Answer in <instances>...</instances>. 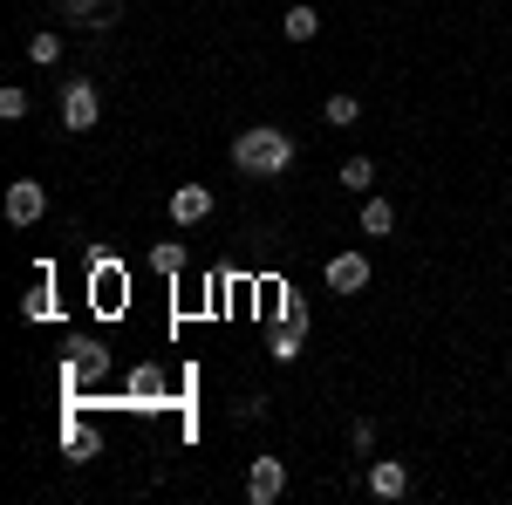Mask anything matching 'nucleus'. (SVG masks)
I'll list each match as a JSON object with an SVG mask.
<instances>
[{
  "mask_svg": "<svg viewBox=\"0 0 512 505\" xmlns=\"http://www.w3.org/2000/svg\"><path fill=\"white\" fill-rule=\"evenodd\" d=\"M171 219H178V226L212 219V192H205V185H178V192H171Z\"/></svg>",
  "mask_w": 512,
  "mask_h": 505,
  "instance_id": "obj_8",
  "label": "nucleus"
},
{
  "mask_svg": "<svg viewBox=\"0 0 512 505\" xmlns=\"http://www.w3.org/2000/svg\"><path fill=\"white\" fill-rule=\"evenodd\" d=\"M28 62H35V69H55V62H62V35H55V28L28 35Z\"/></svg>",
  "mask_w": 512,
  "mask_h": 505,
  "instance_id": "obj_11",
  "label": "nucleus"
},
{
  "mask_svg": "<svg viewBox=\"0 0 512 505\" xmlns=\"http://www.w3.org/2000/svg\"><path fill=\"white\" fill-rule=\"evenodd\" d=\"M369 492L376 499H403L410 492V471L396 465V458H369Z\"/></svg>",
  "mask_w": 512,
  "mask_h": 505,
  "instance_id": "obj_7",
  "label": "nucleus"
},
{
  "mask_svg": "<svg viewBox=\"0 0 512 505\" xmlns=\"http://www.w3.org/2000/svg\"><path fill=\"white\" fill-rule=\"evenodd\" d=\"M41 212H48V185L14 178V185H7V219H14V226H41Z\"/></svg>",
  "mask_w": 512,
  "mask_h": 505,
  "instance_id": "obj_3",
  "label": "nucleus"
},
{
  "mask_svg": "<svg viewBox=\"0 0 512 505\" xmlns=\"http://www.w3.org/2000/svg\"><path fill=\"white\" fill-rule=\"evenodd\" d=\"M280 321H294V328H308V301H301V294H280Z\"/></svg>",
  "mask_w": 512,
  "mask_h": 505,
  "instance_id": "obj_17",
  "label": "nucleus"
},
{
  "mask_svg": "<svg viewBox=\"0 0 512 505\" xmlns=\"http://www.w3.org/2000/svg\"><path fill=\"white\" fill-rule=\"evenodd\" d=\"M96 117H103V89L89 76H69L62 82V130H96Z\"/></svg>",
  "mask_w": 512,
  "mask_h": 505,
  "instance_id": "obj_2",
  "label": "nucleus"
},
{
  "mask_svg": "<svg viewBox=\"0 0 512 505\" xmlns=\"http://www.w3.org/2000/svg\"><path fill=\"white\" fill-rule=\"evenodd\" d=\"M349 437H355V451L369 458V444H376V424H369V417H355V430H349Z\"/></svg>",
  "mask_w": 512,
  "mask_h": 505,
  "instance_id": "obj_18",
  "label": "nucleus"
},
{
  "mask_svg": "<svg viewBox=\"0 0 512 505\" xmlns=\"http://www.w3.org/2000/svg\"><path fill=\"white\" fill-rule=\"evenodd\" d=\"M342 185L369 198V185H376V164H369V157H349V164H342Z\"/></svg>",
  "mask_w": 512,
  "mask_h": 505,
  "instance_id": "obj_13",
  "label": "nucleus"
},
{
  "mask_svg": "<svg viewBox=\"0 0 512 505\" xmlns=\"http://www.w3.org/2000/svg\"><path fill=\"white\" fill-rule=\"evenodd\" d=\"M390 233H396V205L369 192L362 198V239H390Z\"/></svg>",
  "mask_w": 512,
  "mask_h": 505,
  "instance_id": "obj_9",
  "label": "nucleus"
},
{
  "mask_svg": "<svg viewBox=\"0 0 512 505\" xmlns=\"http://www.w3.org/2000/svg\"><path fill=\"white\" fill-rule=\"evenodd\" d=\"M233 164L246 178H280V171H294V137L280 123H253L233 137Z\"/></svg>",
  "mask_w": 512,
  "mask_h": 505,
  "instance_id": "obj_1",
  "label": "nucleus"
},
{
  "mask_svg": "<svg viewBox=\"0 0 512 505\" xmlns=\"http://www.w3.org/2000/svg\"><path fill=\"white\" fill-rule=\"evenodd\" d=\"M369 287V253H335L328 260V294H362Z\"/></svg>",
  "mask_w": 512,
  "mask_h": 505,
  "instance_id": "obj_5",
  "label": "nucleus"
},
{
  "mask_svg": "<svg viewBox=\"0 0 512 505\" xmlns=\"http://www.w3.org/2000/svg\"><path fill=\"white\" fill-rule=\"evenodd\" d=\"M280 492H287V465H280V458H253V465H246V499L274 505Z\"/></svg>",
  "mask_w": 512,
  "mask_h": 505,
  "instance_id": "obj_4",
  "label": "nucleus"
},
{
  "mask_svg": "<svg viewBox=\"0 0 512 505\" xmlns=\"http://www.w3.org/2000/svg\"><path fill=\"white\" fill-rule=\"evenodd\" d=\"M0 117H7V123L28 117V89H0Z\"/></svg>",
  "mask_w": 512,
  "mask_h": 505,
  "instance_id": "obj_16",
  "label": "nucleus"
},
{
  "mask_svg": "<svg viewBox=\"0 0 512 505\" xmlns=\"http://www.w3.org/2000/svg\"><path fill=\"white\" fill-rule=\"evenodd\" d=\"M151 267H158V273H185V246H178V239H164L158 253H151Z\"/></svg>",
  "mask_w": 512,
  "mask_h": 505,
  "instance_id": "obj_15",
  "label": "nucleus"
},
{
  "mask_svg": "<svg viewBox=\"0 0 512 505\" xmlns=\"http://www.w3.org/2000/svg\"><path fill=\"white\" fill-rule=\"evenodd\" d=\"M301 335H308V328H294V321H280L274 335H267V355H274V362H294V355H301Z\"/></svg>",
  "mask_w": 512,
  "mask_h": 505,
  "instance_id": "obj_12",
  "label": "nucleus"
},
{
  "mask_svg": "<svg viewBox=\"0 0 512 505\" xmlns=\"http://www.w3.org/2000/svg\"><path fill=\"white\" fill-rule=\"evenodd\" d=\"M280 35H287V41H315V35H321L315 7H308V0H294V7H287V14H280Z\"/></svg>",
  "mask_w": 512,
  "mask_h": 505,
  "instance_id": "obj_10",
  "label": "nucleus"
},
{
  "mask_svg": "<svg viewBox=\"0 0 512 505\" xmlns=\"http://www.w3.org/2000/svg\"><path fill=\"white\" fill-rule=\"evenodd\" d=\"M321 117L335 123V130H349V123L362 117V110H355V96H328V110H321Z\"/></svg>",
  "mask_w": 512,
  "mask_h": 505,
  "instance_id": "obj_14",
  "label": "nucleus"
},
{
  "mask_svg": "<svg viewBox=\"0 0 512 505\" xmlns=\"http://www.w3.org/2000/svg\"><path fill=\"white\" fill-rule=\"evenodd\" d=\"M117 0H62V21H76V28H117Z\"/></svg>",
  "mask_w": 512,
  "mask_h": 505,
  "instance_id": "obj_6",
  "label": "nucleus"
}]
</instances>
